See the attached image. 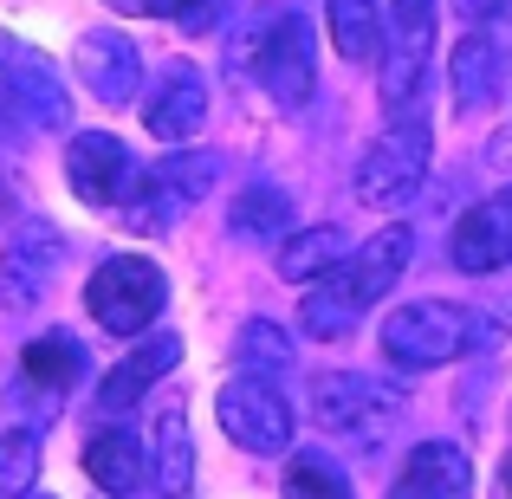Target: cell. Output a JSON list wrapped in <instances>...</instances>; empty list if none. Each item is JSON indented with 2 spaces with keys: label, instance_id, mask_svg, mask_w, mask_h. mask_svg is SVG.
<instances>
[{
  "label": "cell",
  "instance_id": "cell-21",
  "mask_svg": "<svg viewBox=\"0 0 512 499\" xmlns=\"http://www.w3.org/2000/svg\"><path fill=\"white\" fill-rule=\"evenodd\" d=\"M338 260H344L338 227H305V234H292L286 247H279V279H286V286H312V279H325Z\"/></svg>",
  "mask_w": 512,
  "mask_h": 499
},
{
  "label": "cell",
  "instance_id": "cell-25",
  "mask_svg": "<svg viewBox=\"0 0 512 499\" xmlns=\"http://www.w3.org/2000/svg\"><path fill=\"white\" fill-rule=\"evenodd\" d=\"M240 363L247 370H292V337L273 325V318H253V325H240Z\"/></svg>",
  "mask_w": 512,
  "mask_h": 499
},
{
  "label": "cell",
  "instance_id": "cell-2",
  "mask_svg": "<svg viewBox=\"0 0 512 499\" xmlns=\"http://www.w3.org/2000/svg\"><path fill=\"white\" fill-rule=\"evenodd\" d=\"M234 65L247 78H260L273 91V104L299 111L305 98L318 91V46H312V26L286 7H247L234 26Z\"/></svg>",
  "mask_w": 512,
  "mask_h": 499
},
{
  "label": "cell",
  "instance_id": "cell-10",
  "mask_svg": "<svg viewBox=\"0 0 512 499\" xmlns=\"http://www.w3.org/2000/svg\"><path fill=\"white\" fill-rule=\"evenodd\" d=\"M72 65H78V78H85V91L98 104H130L137 85H143V52H137V39L117 33V26H91V33H78Z\"/></svg>",
  "mask_w": 512,
  "mask_h": 499
},
{
  "label": "cell",
  "instance_id": "cell-28",
  "mask_svg": "<svg viewBox=\"0 0 512 499\" xmlns=\"http://www.w3.org/2000/svg\"><path fill=\"white\" fill-rule=\"evenodd\" d=\"M454 13H461L467 26H487V20H500V13H506V0H454Z\"/></svg>",
  "mask_w": 512,
  "mask_h": 499
},
{
  "label": "cell",
  "instance_id": "cell-26",
  "mask_svg": "<svg viewBox=\"0 0 512 499\" xmlns=\"http://www.w3.org/2000/svg\"><path fill=\"white\" fill-rule=\"evenodd\" d=\"M389 33L396 46H422L435 39V0H389Z\"/></svg>",
  "mask_w": 512,
  "mask_h": 499
},
{
  "label": "cell",
  "instance_id": "cell-4",
  "mask_svg": "<svg viewBox=\"0 0 512 499\" xmlns=\"http://www.w3.org/2000/svg\"><path fill=\"white\" fill-rule=\"evenodd\" d=\"M428 156H435L428 111H409V104H402V111L383 124V137L363 150V163H357V201H370V208H402V201L422 188Z\"/></svg>",
  "mask_w": 512,
  "mask_h": 499
},
{
  "label": "cell",
  "instance_id": "cell-16",
  "mask_svg": "<svg viewBox=\"0 0 512 499\" xmlns=\"http://www.w3.org/2000/svg\"><path fill=\"white\" fill-rule=\"evenodd\" d=\"M175 357H182V337H175V331L143 337V344L130 350L124 363H111V376L98 383V409H104V415H124L130 402H143V396L156 389V376L175 370Z\"/></svg>",
  "mask_w": 512,
  "mask_h": 499
},
{
  "label": "cell",
  "instance_id": "cell-11",
  "mask_svg": "<svg viewBox=\"0 0 512 499\" xmlns=\"http://www.w3.org/2000/svg\"><path fill=\"white\" fill-rule=\"evenodd\" d=\"M59 253H65V240H59L52 221H39V214L20 221V234H13L7 253H0V299H7L13 312L39 305L46 286H52V273H59Z\"/></svg>",
  "mask_w": 512,
  "mask_h": 499
},
{
  "label": "cell",
  "instance_id": "cell-24",
  "mask_svg": "<svg viewBox=\"0 0 512 499\" xmlns=\"http://www.w3.org/2000/svg\"><path fill=\"white\" fill-rule=\"evenodd\" d=\"M39 480V428H7L0 435V499H26Z\"/></svg>",
  "mask_w": 512,
  "mask_h": 499
},
{
  "label": "cell",
  "instance_id": "cell-12",
  "mask_svg": "<svg viewBox=\"0 0 512 499\" xmlns=\"http://www.w3.org/2000/svg\"><path fill=\"white\" fill-rule=\"evenodd\" d=\"M448 253H454L461 273H500V266H512V188L474 201V208L454 221Z\"/></svg>",
  "mask_w": 512,
  "mask_h": 499
},
{
  "label": "cell",
  "instance_id": "cell-30",
  "mask_svg": "<svg viewBox=\"0 0 512 499\" xmlns=\"http://www.w3.org/2000/svg\"><path fill=\"white\" fill-rule=\"evenodd\" d=\"M506 487H512V461H506Z\"/></svg>",
  "mask_w": 512,
  "mask_h": 499
},
{
  "label": "cell",
  "instance_id": "cell-20",
  "mask_svg": "<svg viewBox=\"0 0 512 499\" xmlns=\"http://www.w3.org/2000/svg\"><path fill=\"white\" fill-rule=\"evenodd\" d=\"M325 20H331V46H338L344 59H357V65L383 59V39H389L383 0H331Z\"/></svg>",
  "mask_w": 512,
  "mask_h": 499
},
{
  "label": "cell",
  "instance_id": "cell-3",
  "mask_svg": "<svg viewBox=\"0 0 512 499\" xmlns=\"http://www.w3.org/2000/svg\"><path fill=\"white\" fill-rule=\"evenodd\" d=\"M376 337H383V357L396 370H441V363L474 350V312L454 299H415L396 305Z\"/></svg>",
  "mask_w": 512,
  "mask_h": 499
},
{
  "label": "cell",
  "instance_id": "cell-29",
  "mask_svg": "<svg viewBox=\"0 0 512 499\" xmlns=\"http://www.w3.org/2000/svg\"><path fill=\"white\" fill-rule=\"evenodd\" d=\"M130 7H143V13H169V20H175V7H182V0H130Z\"/></svg>",
  "mask_w": 512,
  "mask_h": 499
},
{
  "label": "cell",
  "instance_id": "cell-5",
  "mask_svg": "<svg viewBox=\"0 0 512 499\" xmlns=\"http://www.w3.org/2000/svg\"><path fill=\"white\" fill-rule=\"evenodd\" d=\"M163 299H169V279H163V266L143 260V253H111V260L85 279V312L117 337L150 331L156 312H163Z\"/></svg>",
  "mask_w": 512,
  "mask_h": 499
},
{
  "label": "cell",
  "instance_id": "cell-27",
  "mask_svg": "<svg viewBox=\"0 0 512 499\" xmlns=\"http://www.w3.org/2000/svg\"><path fill=\"white\" fill-rule=\"evenodd\" d=\"M234 20V0H182V7H175V26H182V33H214V26H227Z\"/></svg>",
  "mask_w": 512,
  "mask_h": 499
},
{
  "label": "cell",
  "instance_id": "cell-22",
  "mask_svg": "<svg viewBox=\"0 0 512 499\" xmlns=\"http://www.w3.org/2000/svg\"><path fill=\"white\" fill-rule=\"evenodd\" d=\"M286 221H292V201H286V188H273V182L240 188V201L227 208V227H234L240 240H279Z\"/></svg>",
  "mask_w": 512,
  "mask_h": 499
},
{
  "label": "cell",
  "instance_id": "cell-1",
  "mask_svg": "<svg viewBox=\"0 0 512 499\" xmlns=\"http://www.w3.org/2000/svg\"><path fill=\"white\" fill-rule=\"evenodd\" d=\"M409 260H415V227L409 221L376 227V234L363 240L350 260H338L325 279H312L299 325L312 331V337H344L376 299H389V292H396V279L409 273Z\"/></svg>",
  "mask_w": 512,
  "mask_h": 499
},
{
  "label": "cell",
  "instance_id": "cell-14",
  "mask_svg": "<svg viewBox=\"0 0 512 499\" xmlns=\"http://www.w3.org/2000/svg\"><path fill=\"white\" fill-rule=\"evenodd\" d=\"M85 480H91L104 499H130L143 480H150V448H143L130 428L104 422L98 435L85 441Z\"/></svg>",
  "mask_w": 512,
  "mask_h": 499
},
{
  "label": "cell",
  "instance_id": "cell-8",
  "mask_svg": "<svg viewBox=\"0 0 512 499\" xmlns=\"http://www.w3.org/2000/svg\"><path fill=\"white\" fill-rule=\"evenodd\" d=\"M65 182H72V195L91 201V208H124L143 175H137V156H130L124 137H111V130H78L72 150H65Z\"/></svg>",
  "mask_w": 512,
  "mask_h": 499
},
{
  "label": "cell",
  "instance_id": "cell-18",
  "mask_svg": "<svg viewBox=\"0 0 512 499\" xmlns=\"http://www.w3.org/2000/svg\"><path fill=\"white\" fill-rule=\"evenodd\" d=\"M150 487L182 499L195 487V441H188V409L182 402H163V415H156V435H150Z\"/></svg>",
  "mask_w": 512,
  "mask_h": 499
},
{
  "label": "cell",
  "instance_id": "cell-17",
  "mask_svg": "<svg viewBox=\"0 0 512 499\" xmlns=\"http://www.w3.org/2000/svg\"><path fill=\"white\" fill-rule=\"evenodd\" d=\"M78 376H85V344L65 337V331L33 337V344L20 350V389H33L39 402H65L78 389Z\"/></svg>",
  "mask_w": 512,
  "mask_h": 499
},
{
  "label": "cell",
  "instance_id": "cell-9",
  "mask_svg": "<svg viewBox=\"0 0 512 499\" xmlns=\"http://www.w3.org/2000/svg\"><path fill=\"white\" fill-rule=\"evenodd\" d=\"M312 415L318 428H331V435H350L363 441V448H376V441L389 435V422H396V396L389 389H376L370 376H318L312 389Z\"/></svg>",
  "mask_w": 512,
  "mask_h": 499
},
{
  "label": "cell",
  "instance_id": "cell-31",
  "mask_svg": "<svg viewBox=\"0 0 512 499\" xmlns=\"http://www.w3.org/2000/svg\"><path fill=\"white\" fill-rule=\"evenodd\" d=\"M26 499H46V493H26Z\"/></svg>",
  "mask_w": 512,
  "mask_h": 499
},
{
  "label": "cell",
  "instance_id": "cell-7",
  "mask_svg": "<svg viewBox=\"0 0 512 499\" xmlns=\"http://www.w3.org/2000/svg\"><path fill=\"white\" fill-rule=\"evenodd\" d=\"M214 415H221L227 441L247 454H286L292 448V402L279 396L266 376H234L214 396Z\"/></svg>",
  "mask_w": 512,
  "mask_h": 499
},
{
  "label": "cell",
  "instance_id": "cell-19",
  "mask_svg": "<svg viewBox=\"0 0 512 499\" xmlns=\"http://www.w3.org/2000/svg\"><path fill=\"white\" fill-rule=\"evenodd\" d=\"M448 85H454V111H487L493 98H500V46H493L487 33H467L461 46H454V59H448Z\"/></svg>",
  "mask_w": 512,
  "mask_h": 499
},
{
  "label": "cell",
  "instance_id": "cell-23",
  "mask_svg": "<svg viewBox=\"0 0 512 499\" xmlns=\"http://www.w3.org/2000/svg\"><path fill=\"white\" fill-rule=\"evenodd\" d=\"M286 499H350V480L325 448H299L286 461Z\"/></svg>",
  "mask_w": 512,
  "mask_h": 499
},
{
  "label": "cell",
  "instance_id": "cell-13",
  "mask_svg": "<svg viewBox=\"0 0 512 499\" xmlns=\"http://www.w3.org/2000/svg\"><path fill=\"white\" fill-rule=\"evenodd\" d=\"M143 124H150L156 143H188L208 124V78L195 65H163L150 104H143Z\"/></svg>",
  "mask_w": 512,
  "mask_h": 499
},
{
  "label": "cell",
  "instance_id": "cell-6",
  "mask_svg": "<svg viewBox=\"0 0 512 499\" xmlns=\"http://www.w3.org/2000/svg\"><path fill=\"white\" fill-rule=\"evenodd\" d=\"M0 117L26 130H65L72 124V104H65L59 65L46 52H33L26 39L0 33Z\"/></svg>",
  "mask_w": 512,
  "mask_h": 499
},
{
  "label": "cell",
  "instance_id": "cell-15",
  "mask_svg": "<svg viewBox=\"0 0 512 499\" xmlns=\"http://www.w3.org/2000/svg\"><path fill=\"white\" fill-rule=\"evenodd\" d=\"M389 499H474V461L454 441H422Z\"/></svg>",
  "mask_w": 512,
  "mask_h": 499
}]
</instances>
